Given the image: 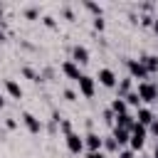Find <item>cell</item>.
Here are the masks:
<instances>
[{
    "mask_svg": "<svg viewBox=\"0 0 158 158\" xmlns=\"http://www.w3.org/2000/svg\"><path fill=\"white\" fill-rule=\"evenodd\" d=\"M2 86H5V91H7L12 99H17V101L22 99V86H20L15 79H5V81H2Z\"/></svg>",
    "mask_w": 158,
    "mask_h": 158,
    "instance_id": "12",
    "label": "cell"
},
{
    "mask_svg": "<svg viewBox=\"0 0 158 158\" xmlns=\"http://www.w3.org/2000/svg\"><path fill=\"white\" fill-rule=\"evenodd\" d=\"M146 136H148V128H146V126H141V123L136 121V123H133V128H131V141H128L131 151H141V148L146 146Z\"/></svg>",
    "mask_w": 158,
    "mask_h": 158,
    "instance_id": "2",
    "label": "cell"
},
{
    "mask_svg": "<svg viewBox=\"0 0 158 158\" xmlns=\"http://www.w3.org/2000/svg\"><path fill=\"white\" fill-rule=\"evenodd\" d=\"M0 27H5V20H2V7H0Z\"/></svg>",
    "mask_w": 158,
    "mask_h": 158,
    "instance_id": "34",
    "label": "cell"
},
{
    "mask_svg": "<svg viewBox=\"0 0 158 158\" xmlns=\"http://www.w3.org/2000/svg\"><path fill=\"white\" fill-rule=\"evenodd\" d=\"M84 7H86V10H89V12L94 15V17H101V15H104L101 5H96V2H89V0H86V2H84Z\"/></svg>",
    "mask_w": 158,
    "mask_h": 158,
    "instance_id": "18",
    "label": "cell"
},
{
    "mask_svg": "<svg viewBox=\"0 0 158 158\" xmlns=\"http://www.w3.org/2000/svg\"><path fill=\"white\" fill-rule=\"evenodd\" d=\"M64 143H67V151L69 153H74V156H79L81 151H84V136H79V133H69V136H64Z\"/></svg>",
    "mask_w": 158,
    "mask_h": 158,
    "instance_id": "4",
    "label": "cell"
},
{
    "mask_svg": "<svg viewBox=\"0 0 158 158\" xmlns=\"http://www.w3.org/2000/svg\"><path fill=\"white\" fill-rule=\"evenodd\" d=\"M2 106H5V96L0 94V109H2Z\"/></svg>",
    "mask_w": 158,
    "mask_h": 158,
    "instance_id": "35",
    "label": "cell"
},
{
    "mask_svg": "<svg viewBox=\"0 0 158 158\" xmlns=\"http://www.w3.org/2000/svg\"><path fill=\"white\" fill-rule=\"evenodd\" d=\"M148 133H153V136H158V118H156V121H153V123L148 126Z\"/></svg>",
    "mask_w": 158,
    "mask_h": 158,
    "instance_id": "30",
    "label": "cell"
},
{
    "mask_svg": "<svg viewBox=\"0 0 158 158\" xmlns=\"http://www.w3.org/2000/svg\"><path fill=\"white\" fill-rule=\"evenodd\" d=\"M136 94L141 96V101L153 104V101H158V84H153V81H138Z\"/></svg>",
    "mask_w": 158,
    "mask_h": 158,
    "instance_id": "1",
    "label": "cell"
},
{
    "mask_svg": "<svg viewBox=\"0 0 158 158\" xmlns=\"http://www.w3.org/2000/svg\"><path fill=\"white\" fill-rule=\"evenodd\" d=\"M153 32L158 35V17H156V22H153Z\"/></svg>",
    "mask_w": 158,
    "mask_h": 158,
    "instance_id": "33",
    "label": "cell"
},
{
    "mask_svg": "<svg viewBox=\"0 0 158 158\" xmlns=\"http://www.w3.org/2000/svg\"><path fill=\"white\" fill-rule=\"evenodd\" d=\"M0 42H5V32L2 30H0Z\"/></svg>",
    "mask_w": 158,
    "mask_h": 158,
    "instance_id": "36",
    "label": "cell"
},
{
    "mask_svg": "<svg viewBox=\"0 0 158 158\" xmlns=\"http://www.w3.org/2000/svg\"><path fill=\"white\" fill-rule=\"evenodd\" d=\"M104 148H106V151H111V153H114V151H118V143H116V138H114V136L104 138Z\"/></svg>",
    "mask_w": 158,
    "mask_h": 158,
    "instance_id": "21",
    "label": "cell"
},
{
    "mask_svg": "<svg viewBox=\"0 0 158 158\" xmlns=\"http://www.w3.org/2000/svg\"><path fill=\"white\" fill-rule=\"evenodd\" d=\"M131 86H133V79L128 77V79H121V84H118V96L123 99V96H128L131 94Z\"/></svg>",
    "mask_w": 158,
    "mask_h": 158,
    "instance_id": "17",
    "label": "cell"
},
{
    "mask_svg": "<svg viewBox=\"0 0 158 158\" xmlns=\"http://www.w3.org/2000/svg\"><path fill=\"white\" fill-rule=\"evenodd\" d=\"M141 64L148 69V74L158 72V57H156V54H146V57H141Z\"/></svg>",
    "mask_w": 158,
    "mask_h": 158,
    "instance_id": "16",
    "label": "cell"
},
{
    "mask_svg": "<svg viewBox=\"0 0 158 158\" xmlns=\"http://www.w3.org/2000/svg\"><path fill=\"white\" fill-rule=\"evenodd\" d=\"M72 62H77V64H86V62H89V49H86L84 44H77V47L72 49Z\"/></svg>",
    "mask_w": 158,
    "mask_h": 158,
    "instance_id": "11",
    "label": "cell"
},
{
    "mask_svg": "<svg viewBox=\"0 0 158 158\" xmlns=\"http://www.w3.org/2000/svg\"><path fill=\"white\" fill-rule=\"evenodd\" d=\"M126 67H128V74H131V79L148 81V69L141 64V59H128V62H126Z\"/></svg>",
    "mask_w": 158,
    "mask_h": 158,
    "instance_id": "3",
    "label": "cell"
},
{
    "mask_svg": "<svg viewBox=\"0 0 158 158\" xmlns=\"http://www.w3.org/2000/svg\"><path fill=\"white\" fill-rule=\"evenodd\" d=\"M86 158H106V156H104V153H101V151H99V153H89V156H86Z\"/></svg>",
    "mask_w": 158,
    "mask_h": 158,
    "instance_id": "32",
    "label": "cell"
},
{
    "mask_svg": "<svg viewBox=\"0 0 158 158\" xmlns=\"http://www.w3.org/2000/svg\"><path fill=\"white\" fill-rule=\"evenodd\" d=\"M123 99H126V104H128V106H138V109H141V96H138L136 91H131V94H128V96H123Z\"/></svg>",
    "mask_w": 158,
    "mask_h": 158,
    "instance_id": "19",
    "label": "cell"
},
{
    "mask_svg": "<svg viewBox=\"0 0 158 158\" xmlns=\"http://www.w3.org/2000/svg\"><path fill=\"white\" fill-rule=\"evenodd\" d=\"M111 111H114V116H121V114H128V104H126V99H121V96H116V99L111 101Z\"/></svg>",
    "mask_w": 158,
    "mask_h": 158,
    "instance_id": "14",
    "label": "cell"
},
{
    "mask_svg": "<svg viewBox=\"0 0 158 158\" xmlns=\"http://www.w3.org/2000/svg\"><path fill=\"white\" fill-rule=\"evenodd\" d=\"M146 158H153V156H146Z\"/></svg>",
    "mask_w": 158,
    "mask_h": 158,
    "instance_id": "37",
    "label": "cell"
},
{
    "mask_svg": "<svg viewBox=\"0 0 158 158\" xmlns=\"http://www.w3.org/2000/svg\"><path fill=\"white\" fill-rule=\"evenodd\" d=\"M64 99H67V101H77V91H72V89H64Z\"/></svg>",
    "mask_w": 158,
    "mask_h": 158,
    "instance_id": "27",
    "label": "cell"
},
{
    "mask_svg": "<svg viewBox=\"0 0 158 158\" xmlns=\"http://www.w3.org/2000/svg\"><path fill=\"white\" fill-rule=\"evenodd\" d=\"M136 121H138L141 126H146V128H148V126L156 121V116H153V111H151L148 106H141V109H138V114H136Z\"/></svg>",
    "mask_w": 158,
    "mask_h": 158,
    "instance_id": "10",
    "label": "cell"
},
{
    "mask_svg": "<svg viewBox=\"0 0 158 158\" xmlns=\"http://www.w3.org/2000/svg\"><path fill=\"white\" fill-rule=\"evenodd\" d=\"M59 128L64 131V136H69V133H72V123H69L67 118H62V121H59Z\"/></svg>",
    "mask_w": 158,
    "mask_h": 158,
    "instance_id": "25",
    "label": "cell"
},
{
    "mask_svg": "<svg viewBox=\"0 0 158 158\" xmlns=\"http://www.w3.org/2000/svg\"><path fill=\"white\" fill-rule=\"evenodd\" d=\"M62 72H64V77L67 79H72V81H79L84 74H81V69H79V64L77 62H72V59H64L62 62Z\"/></svg>",
    "mask_w": 158,
    "mask_h": 158,
    "instance_id": "6",
    "label": "cell"
},
{
    "mask_svg": "<svg viewBox=\"0 0 158 158\" xmlns=\"http://www.w3.org/2000/svg\"><path fill=\"white\" fill-rule=\"evenodd\" d=\"M42 22H44V27H49V30H54V27H57V22H54V17H52V15H44V17H42Z\"/></svg>",
    "mask_w": 158,
    "mask_h": 158,
    "instance_id": "23",
    "label": "cell"
},
{
    "mask_svg": "<svg viewBox=\"0 0 158 158\" xmlns=\"http://www.w3.org/2000/svg\"><path fill=\"white\" fill-rule=\"evenodd\" d=\"M99 84L101 86H106V89H114L118 81H116V74H114V69H109V67H104V69H99Z\"/></svg>",
    "mask_w": 158,
    "mask_h": 158,
    "instance_id": "8",
    "label": "cell"
},
{
    "mask_svg": "<svg viewBox=\"0 0 158 158\" xmlns=\"http://www.w3.org/2000/svg\"><path fill=\"white\" fill-rule=\"evenodd\" d=\"M84 148H86L89 153H99V151L104 148V138H101L99 133H91V131H89V133L84 136Z\"/></svg>",
    "mask_w": 158,
    "mask_h": 158,
    "instance_id": "7",
    "label": "cell"
},
{
    "mask_svg": "<svg viewBox=\"0 0 158 158\" xmlns=\"http://www.w3.org/2000/svg\"><path fill=\"white\" fill-rule=\"evenodd\" d=\"M62 15H64L67 20H74V12H72V7H62Z\"/></svg>",
    "mask_w": 158,
    "mask_h": 158,
    "instance_id": "29",
    "label": "cell"
},
{
    "mask_svg": "<svg viewBox=\"0 0 158 158\" xmlns=\"http://www.w3.org/2000/svg\"><path fill=\"white\" fill-rule=\"evenodd\" d=\"M133 123H136V116H131V114H121V116H116V126H118V128L131 131Z\"/></svg>",
    "mask_w": 158,
    "mask_h": 158,
    "instance_id": "15",
    "label": "cell"
},
{
    "mask_svg": "<svg viewBox=\"0 0 158 158\" xmlns=\"http://www.w3.org/2000/svg\"><path fill=\"white\" fill-rule=\"evenodd\" d=\"M111 136L116 138L118 148H121V146H126V143L131 141V131H126V128H118V126H114V133H111Z\"/></svg>",
    "mask_w": 158,
    "mask_h": 158,
    "instance_id": "13",
    "label": "cell"
},
{
    "mask_svg": "<svg viewBox=\"0 0 158 158\" xmlns=\"http://www.w3.org/2000/svg\"><path fill=\"white\" fill-rule=\"evenodd\" d=\"M118 158H133V151H131V148H126V151H121V153H118Z\"/></svg>",
    "mask_w": 158,
    "mask_h": 158,
    "instance_id": "31",
    "label": "cell"
},
{
    "mask_svg": "<svg viewBox=\"0 0 158 158\" xmlns=\"http://www.w3.org/2000/svg\"><path fill=\"white\" fill-rule=\"evenodd\" d=\"M94 30H99V32H104V27H106V22H104V17H94Z\"/></svg>",
    "mask_w": 158,
    "mask_h": 158,
    "instance_id": "24",
    "label": "cell"
},
{
    "mask_svg": "<svg viewBox=\"0 0 158 158\" xmlns=\"http://www.w3.org/2000/svg\"><path fill=\"white\" fill-rule=\"evenodd\" d=\"M22 74H25L27 79H32V81H40V79H42V77H40V74H37L32 67H22Z\"/></svg>",
    "mask_w": 158,
    "mask_h": 158,
    "instance_id": "20",
    "label": "cell"
},
{
    "mask_svg": "<svg viewBox=\"0 0 158 158\" xmlns=\"http://www.w3.org/2000/svg\"><path fill=\"white\" fill-rule=\"evenodd\" d=\"M77 84H79V91H81V96H84V99H91V96L96 94V79H91L89 74H84Z\"/></svg>",
    "mask_w": 158,
    "mask_h": 158,
    "instance_id": "5",
    "label": "cell"
},
{
    "mask_svg": "<svg viewBox=\"0 0 158 158\" xmlns=\"http://www.w3.org/2000/svg\"><path fill=\"white\" fill-rule=\"evenodd\" d=\"M22 123H25V128H27L30 133H35V136L42 131V121H40L35 114H30V111H25V114H22Z\"/></svg>",
    "mask_w": 158,
    "mask_h": 158,
    "instance_id": "9",
    "label": "cell"
},
{
    "mask_svg": "<svg viewBox=\"0 0 158 158\" xmlns=\"http://www.w3.org/2000/svg\"><path fill=\"white\" fill-rule=\"evenodd\" d=\"M5 128H7V131H15V128H17V121H15V118H5Z\"/></svg>",
    "mask_w": 158,
    "mask_h": 158,
    "instance_id": "28",
    "label": "cell"
},
{
    "mask_svg": "<svg viewBox=\"0 0 158 158\" xmlns=\"http://www.w3.org/2000/svg\"><path fill=\"white\" fill-rule=\"evenodd\" d=\"M25 17H27V20H37V17H40V7H27V10H25Z\"/></svg>",
    "mask_w": 158,
    "mask_h": 158,
    "instance_id": "22",
    "label": "cell"
},
{
    "mask_svg": "<svg viewBox=\"0 0 158 158\" xmlns=\"http://www.w3.org/2000/svg\"><path fill=\"white\" fill-rule=\"evenodd\" d=\"M153 22H156V17H151V15H143L141 17V25L143 27H153Z\"/></svg>",
    "mask_w": 158,
    "mask_h": 158,
    "instance_id": "26",
    "label": "cell"
}]
</instances>
